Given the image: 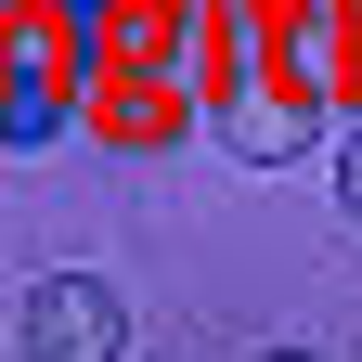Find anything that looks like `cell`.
I'll return each instance as SVG.
<instances>
[{
    "mask_svg": "<svg viewBox=\"0 0 362 362\" xmlns=\"http://www.w3.org/2000/svg\"><path fill=\"white\" fill-rule=\"evenodd\" d=\"M13 337H26V362H117L129 349V298L104 272H39L26 310H13Z\"/></svg>",
    "mask_w": 362,
    "mask_h": 362,
    "instance_id": "cell-1",
    "label": "cell"
},
{
    "mask_svg": "<svg viewBox=\"0 0 362 362\" xmlns=\"http://www.w3.org/2000/svg\"><path fill=\"white\" fill-rule=\"evenodd\" d=\"M52 129H65V104H52L39 78H13V90H0V143H52Z\"/></svg>",
    "mask_w": 362,
    "mask_h": 362,
    "instance_id": "cell-3",
    "label": "cell"
},
{
    "mask_svg": "<svg viewBox=\"0 0 362 362\" xmlns=\"http://www.w3.org/2000/svg\"><path fill=\"white\" fill-rule=\"evenodd\" d=\"M233 143L246 168H285V143H310V104H233Z\"/></svg>",
    "mask_w": 362,
    "mask_h": 362,
    "instance_id": "cell-2",
    "label": "cell"
},
{
    "mask_svg": "<svg viewBox=\"0 0 362 362\" xmlns=\"http://www.w3.org/2000/svg\"><path fill=\"white\" fill-rule=\"evenodd\" d=\"M259 362H324V349H259Z\"/></svg>",
    "mask_w": 362,
    "mask_h": 362,
    "instance_id": "cell-5",
    "label": "cell"
},
{
    "mask_svg": "<svg viewBox=\"0 0 362 362\" xmlns=\"http://www.w3.org/2000/svg\"><path fill=\"white\" fill-rule=\"evenodd\" d=\"M337 207L362 220V117H349V143H337Z\"/></svg>",
    "mask_w": 362,
    "mask_h": 362,
    "instance_id": "cell-4",
    "label": "cell"
}]
</instances>
